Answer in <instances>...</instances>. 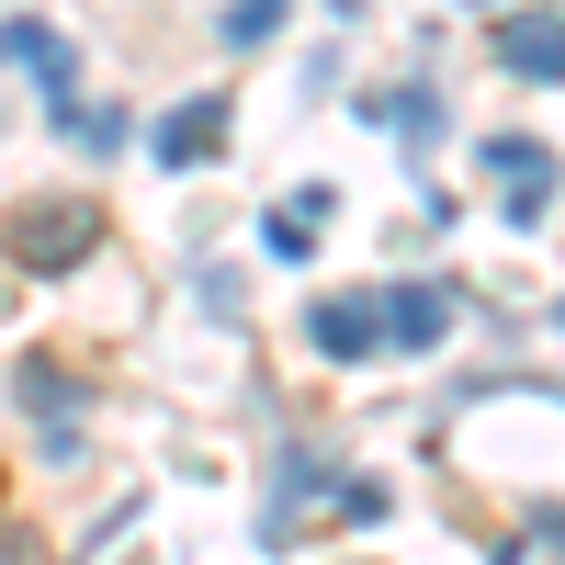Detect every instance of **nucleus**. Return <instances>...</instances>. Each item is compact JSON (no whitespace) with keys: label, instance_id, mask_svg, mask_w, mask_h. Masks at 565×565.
I'll use <instances>...</instances> for the list:
<instances>
[{"label":"nucleus","instance_id":"nucleus-9","mask_svg":"<svg viewBox=\"0 0 565 565\" xmlns=\"http://www.w3.org/2000/svg\"><path fill=\"white\" fill-rule=\"evenodd\" d=\"M23 407L45 418V452H79V385L57 362H23Z\"/></svg>","mask_w":565,"mask_h":565},{"label":"nucleus","instance_id":"nucleus-14","mask_svg":"<svg viewBox=\"0 0 565 565\" xmlns=\"http://www.w3.org/2000/svg\"><path fill=\"white\" fill-rule=\"evenodd\" d=\"M554 328H565V306H554Z\"/></svg>","mask_w":565,"mask_h":565},{"label":"nucleus","instance_id":"nucleus-13","mask_svg":"<svg viewBox=\"0 0 565 565\" xmlns=\"http://www.w3.org/2000/svg\"><path fill=\"white\" fill-rule=\"evenodd\" d=\"M282 12H295V0H238V12H226V45H260V34H282Z\"/></svg>","mask_w":565,"mask_h":565},{"label":"nucleus","instance_id":"nucleus-4","mask_svg":"<svg viewBox=\"0 0 565 565\" xmlns=\"http://www.w3.org/2000/svg\"><path fill=\"white\" fill-rule=\"evenodd\" d=\"M306 340L328 362H373V351H385V295H317L306 306Z\"/></svg>","mask_w":565,"mask_h":565},{"label":"nucleus","instance_id":"nucleus-6","mask_svg":"<svg viewBox=\"0 0 565 565\" xmlns=\"http://www.w3.org/2000/svg\"><path fill=\"white\" fill-rule=\"evenodd\" d=\"M487 170H498V193H509V226H543V204H554V159L532 148V136H487Z\"/></svg>","mask_w":565,"mask_h":565},{"label":"nucleus","instance_id":"nucleus-7","mask_svg":"<svg viewBox=\"0 0 565 565\" xmlns=\"http://www.w3.org/2000/svg\"><path fill=\"white\" fill-rule=\"evenodd\" d=\"M498 68L509 79H565V12H498Z\"/></svg>","mask_w":565,"mask_h":565},{"label":"nucleus","instance_id":"nucleus-8","mask_svg":"<svg viewBox=\"0 0 565 565\" xmlns=\"http://www.w3.org/2000/svg\"><path fill=\"white\" fill-rule=\"evenodd\" d=\"M452 340V282H396L385 295V351H441Z\"/></svg>","mask_w":565,"mask_h":565},{"label":"nucleus","instance_id":"nucleus-5","mask_svg":"<svg viewBox=\"0 0 565 565\" xmlns=\"http://www.w3.org/2000/svg\"><path fill=\"white\" fill-rule=\"evenodd\" d=\"M148 148H159V170H204V159L226 148V90H193V103H170V114L148 125Z\"/></svg>","mask_w":565,"mask_h":565},{"label":"nucleus","instance_id":"nucleus-1","mask_svg":"<svg viewBox=\"0 0 565 565\" xmlns=\"http://www.w3.org/2000/svg\"><path fill=\"white\" fill-rule=\"evenodd\" d=\"M306 509H340V521L362 532V521H385V487L373 476H351V463H328L317 441H282V476H271V498H260V543H306Z\"/></svg>","mask_w":565,"mask_h":565},{"label":"nucleus","instance_id":"nucleus-12","mask_svg":"<svg viewBox=\"0 0 565 565\" xmlns=\"http://www.w3.org/2000/svg\"><path fill=\"white\" fill-rule=\"evenodd\" d=\"M362 125H396V136H430V125H441V103H430V90H385V103H362Z\"/></svg>","mask_w":565,"mask_h":565},{"label":"nucleus","instance_id":"nucleus-3","mask_svg":"<svg viewBox=\"0 0 565 565\" xmlns=\"http://www.w3.org/2000/svg\"><path fill=\"white\" fill-rule=\"evenodd\" d=\"M0 57H12V68L45 90V103H57V114L79 103V45H68L57 23H34V12H0Z\"/></svg>","mask_w":565,"mask_h":565},{"label":"nucleus","instance_id":"nucleus-10","mask_svg":"<svg viewBox=\"0 0 565 565\" xmlns=\"http://www.w3.org/2000/svg\"><path fill=\"white\" fill-rule=\"evenodd\" d=\"M317 215H328V193H295L282 215H260V249H271V260H306V249H317Z\"/></svg>","mask_w":565,"mask_h":565},{"label":"nucleus","instance_id":"nucleus-2","mask_svg":"<svg viewBox=\"0 0 565 565\" xmlns=\"http://www.w3.org/2000/svg\"><path fill=\"white\" fill-rule=\"evenodd\" d=\"M0 249H12L23 271H79L90 249H103V204L90 193H57V204H12V226H0Z\"/></svg>","mask_w":565,"mask_h":565},{"label":"nucleus","instance_id":"nucleus-11","mask_svg":"<svg viewBox=\"0 0 565 565\" xmlns=\"http://www.w3.org/2000/svg\"><path fill=\"white\" fill-rule=\"evenodd\" d=\"M57 136H68V148H90V159H114V148H125V114H114V103H68Z\"/></svg>","mask_w":565,"mask_h":565}]
</instances>
